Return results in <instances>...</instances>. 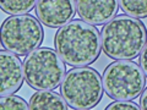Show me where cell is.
Returning <instances> with one entry per match:
<instances>
[{"instance_id":"cell-1","label":"cell","mask_w":147,"mask_h":110,"mask_svg":"<svg viewBox=\"0 0 147 110\" xmlns=\"http://www.w3.org/2000/svg\"><path fill=\"white\" fill-rule=\"evenodd\" d=\"M54 45L64 62L71 66H88L102 52L100 33L93 25L72 20L55 33Z\"/></svg>"},{"instance_id":"cell-2","label":"cell","mask_w":147,"mask_h":110,"mask_svg":"<svg viewBox=\"0 0 147 110\" xmlns=\"http://www.w3.org/2000/svg\"><path fill=\"white\" fill-rule=\"evenodd\" d=\"M146 27L140 18L118 15L109 20L100 32L104 54L114 60H131L146 45Z\"/></svg>"},{"instance_id":"cell-3","label":"cell","mask_w":147,"mask_h":110,"mask_svg":"<svg viewBox=\"0 0 147 110\" xmlns=\"http://www.w3.org/2000/svg\"><path fill=\"white\" fill-rule=\"evenodd\" d=\"M60 94L70 108L92 109L103 97L102 77L92 67L76 66L65 73L60 83Z\"/></svg>"},{"instance_id":"cell-4","label":"cell","mask_w":147,"mask_h":110,"mask_svg":"<svg viewBox=\"0 0 147 110\" xmlns=\"http://www.w3.org/2000/svg\"><path fill=\"white\" fill-rule=\"evenodd\" d=\"M24 78L36 91H53L59 87L66 73V66L55 50L37 48L22 64Z\"/></svg>"},{"instance_id":"cell-5","label":"cell","mask_w":147,"mask_h":110,"mask_svg":"<svg viewBox=\"0 0 147 110\" xmlns=\"http://www.w3.org/2000/svg\"><path fill=\"white\" fill-rule=\"evenodd\" d=\"M43 27L39 20L31 15H13L0 27V43L3 48L16 55H27L43 42Z\"/></svg>"},{"instance_id":"cell-6","label":"cell","mask_w":147,"mask_h":110,"mask_svg":"<svg viewBox=\"0 0 147 110\" xmlns=\"http://www.w3.org/2000/svg\"><path fill=\"white\" fill-rule=\"evenodd\" d=\"M103 91L115 100L137 98L146 86V73L130 60H117L103 72Z\"/></svg>"},{"instance_id":"cell-7","label":"cell","mask_w":147,"mask_h":110,"mask_svg":"<svg viewBox=\"0 0 147 110\" xmlns=\"http://www.w3.org/2000/svg\"><path fill=\"white\" fill-rule=\"evenodd\" d=\"M76 13L75 0H37L36 15L39 22L50 28H60Z\"/></svg>"},{"instance_id":"cell-8","label":"cell","mask_w":147,"mask_h":110,"mask_svg":"<svg viewBox=\"0 0 147 110\" xmlns=\"http://www.w3.org/2000/svg\"><path fill=\"white\" fill-rule=\"evenodd\" d=\"M24 80L20 58L9 50H0V97L16 93Z\"/></svg>"},{"instance_id":"cell-9","label":"cell","mask_w":147,"mask_h":110,"mask_svg":"<svg viewBox=\"0 0 147 110\" xmlns=\"http://www.w3.org/2000/svg\"><path fill=\"white\" fill-rule=\"evenodd\" d=\"M75 3L82 21L93 26L107 23L119 10L118 0H75Z\"/></svg>"},{"instance_id":"cell-10","label":"cell","mask_w":147,"mask_h":110,"mask_svg":"<svg viewBox=\"0 0 147 110\" xmlns=\"http://www.w3.org/2000/svg\"><path fill=\"white\" fill-rule=\"evenodd\" d=\"M28 108L38 110H66L69 105L61 94L59 95L53 91H38L30 99Z\"/></svg>"},{"instance_id":"cell-11","label":"cell","mask_w":147,"mask_h":110,"mask_svg":"<svg viewBox=\"0 0 147 110\" xmlns=\"http://www.w3.org/2000/svg\"><path fill=\"white\" fill-rule=\"evenodd\" d=\"M37 0H0V9L9 15H25L36 6Z\"/></svg>"},{"instance_id":"cell-12","label":"cell","mask_w":147,"mask_h":110,"mask_svg":"<svg viewBox=\"0 0 147 110\" xmlns=\"http://www.w3.org/2000/svg\"><path fill=\"white\" fill-rule=\"evenodd\" d=\"M119 6L126 15L135 18L147 16V0H118Z\"/></svg>"},{"instance_id":"cell-13","label":"cell","mask_w":147,"mask_h":110,"mask_svg":"<svg viewBox=\"0 0 147 110\" xmlns=\"http://www.w3.org/2000/svg\"><path fill=\"white\" fill-rule=\"evenodd\" d=\"M30 109L25 99L17 95H3L0 97V110H26Z\"/></svg>"},{"instance_id":"cell-14","label":"cell","mask_w":147,"mask_h":110,"mask_svg":"<svg viewBox=\"0 0 147 110\" xmlns=\"http://www.w3.org/2000/svg\"><path fill=\"white\" fill-rule=\"evenodd\" d=\"M107 110H139L140 107L135 103H132L131 100H117L112 104H109Z\"/></svg>"},{"instance_id":"cell-15","label":"cell","mask_w":147,"mask_h":110,"mask_svg":"<svg viewBox=\"0 0 147 110\" xmlns=\"http://www.w3.org/2000/svg\"><path fill=\"white\" fill-rule=\"evenodd\" d=\"M140 56V67L142 68V71L145 73H147V65H146V45L145 48L141 50V53L139 54Z\"/></svg>"},{"instance_id":"cell-16","label":"cell","mask_w":147,"mask_h":110,"mask_svg":"<svg viewBox=\"0 0 147 110\" xmlns=\"http://www.w3.org/2000/svg\"><path fill=\"white\" fill-rule=\"evenodd\" d=\"M140 109H146V97H147V89L144 88L142 89V92L140 93Z\"/></svg>"}]
</instances>
